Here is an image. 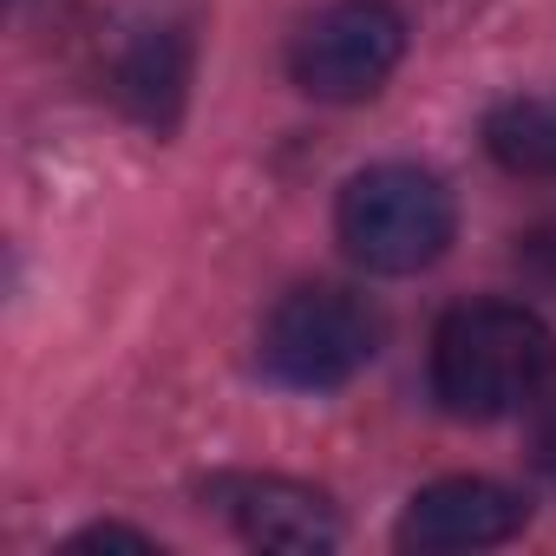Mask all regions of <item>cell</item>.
<instances>
[{
    "label": "cell",
    "mask_w": 556,
    "mask_h": 556,
    "mask_svg": "<svg viewBox=\"0 0 556 556\" xmlns=\"http://www.w3.org/2000/svg\"><path fill=\"white\" fill-rule=\"evenodd\" d=\"M523 530V497L491 484V478H439L426 491H413V504L400 510V549L419 556H452V549H491L510 543Z\"/></svg>",
    "instance_id": "5"
},
{
    "label": "cell",
    "mask_w": 556,
    "mask_h": 556,
    "mask_svg": "<svg viewBox=\"0 0 556 556\" xmlns=\"http://www.w3.org/2000/svg\"><path fill=\"white\" fill-rule=\"evenodd\" d=\"M380 354V308L341 282H308L262 321V367L295 393H334Z\"/></svg>",
    "instance_id": "3"
},
{
    "label": "cell",
    "mask_w": 556,
    "mask_h": 556,
    "mask_svg": "<svg viewBox=\"0 0 556 556\" xmlns=\"http://www.w3.org/2000/svg\"><path fill=\"white\" fill-rule=\"evenodd\" d=\"M210 504H223V517L262 543V549H334L341 543V517L315 484L275 478V471H236L210 484Z\"/></svg>",
    "instance_id": "6"
},
{
    "label": "cell",
    "mask_w": 556,
    "mask_h": 556,
    "mask_svg": "<svg viewBox=\"0 0 556 556\" xmlns=\"http://www.w3.org/2000/svg\"><path fill=\"white\" fill-rule=\"evenodd\" d=\"M517 262H523V275H530L536 289L556 295V223H536V229L517 242Z\"/></svg>",
    "instance_id": "9"
},
{
    "label": "cell",
    "mask_w": 556,
    "mask_h": 556,
    "mask_svg": "<svg viewBox=\"0 0 556 556\" xmlns=\"http://www.w3.org/2000/svg\"><path fill=\"white\" fill-rule=\"evenodd\" d=\"M556 380V334L523 302H465L432 334V393L458 419H504Z\"/></svg>",
    "instance_id": "1"
},
{
    "label": "cell",
    "mask_w": 556,
    "mask_h": 556,
    "mask_svg": "<svg viewBox=\"0 0 556 556\" xmlns=\"http://www.w3.org/2000/svg\"><path fill=\"white\" fill-rule=\"evenodd\" d=\"M484 151L510 177H556V99H504L484 118Z\"/></svg>",
    "instance_id": "8"
},
{
    "label": "cell",
    "mask_w": 556,
    "mask_h": 556,
    "mask_svg": "<svg viewBox=\"0 0 556 556\" xmlns=\"http://www.w3.org/2000/svg\"><path fill=\"white\" fill-rule=\"evenodd\" d=\"M334 229L348 255L374 275H419L452 249V190L419 164H374L341 190Z\"/></svg>",
    "instance_id": "2"
},
{
    "label": "cell",
    "mask_w": 556,
    "mask_h": 556,
    "mask_svg": "<svg viewBox=\"0 0 556 556\" xmlns=\"http://www.w3.org/2000/svg\"><path fill=\"white\" fill-rule=\"evenodd\" d=\"M184 92H190V34L184 27H144L118 60L125 112L144 118L151 131H170L184 118Z\"/></svg>",
    "instance_id": "7"
},
{
    "label": "cell",
    "mask_w": 556,
    "mask_h": 556,
    "mask_svg": "<svg viewBox=\"0 0 556 556\" xmlns=\"http://www.w3.org/2000/svg\"><path fill=\"white\" fill-rule=\"evenodd\" d=\"M400 53H406V21L393 0H334L295 34L289 73L308 99L354 105L393 79Z\"/></svg>",
    "instance_id": "4"
},
{
    "label": "cell",
    "mask_w": 556,
    "mask_h": 556,
    "mask_svg": "<svg viewBox=\"0 0 556 556\" xmlns=\"http://www.w3.org/2000/svg\"><path fill=\"white\" fill-rule=\"evenodd\" d=\"M536 471H543V478L556 484V413H549V419L536 426Z\"/></svg>",
    "instance_id": "10"
}]
</instances>
